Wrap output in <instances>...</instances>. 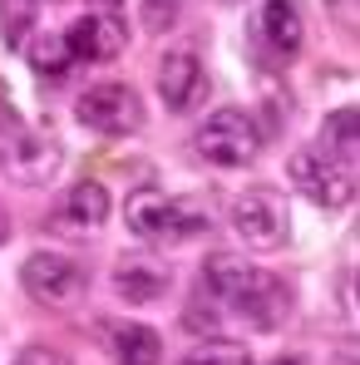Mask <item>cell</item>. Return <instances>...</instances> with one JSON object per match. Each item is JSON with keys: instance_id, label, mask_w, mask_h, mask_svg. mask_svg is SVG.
I'll list each match as a JSON object with an SVG mask.
<instances>
[{"instance_id": "6da1fadb", "label": "cell", "mask_w": 360, "mask_h": 365, "mask_svg": "<svg viewBox=\"0 0 360 365\" xmlns=\"http://www.w3.org/2000/svg\"><path fill=\"white\" fill-rule=\"evenodd\" d=\"M202 287L227 306L232 316L252 321L257 331H277L292 316V292L287 282H277L267 267H252L232 252H212L202 262Z\"/></svg>"}, {"instance_id": "7a4b0ae2", "label": "cell", "mask_w": 360, "mask_h": 365, "mask_svg": "<svg viewBox=\"0 0 360 365\" xmlns=\"http://www.w3.org/2000/svg\"><path fill=\"white\" fill-rule=\"evenodd\" d=\"M123 222L148 247H182L207 232V212L187 197H173L163 187H133L123 202Z\"/></svg>"}, {"instance_id": "3957f363", "label": "cell", "mask_w": 360, "mask_h": 365, "mask_svg": "<svg viewBox=\"0 0 360 365\" xmlns=\"http://www.w3.org/2000/svg\"><path fill=\"white\" fill-rule=\"evenodd\" d=\"M55 168H60V143L35 133L20 114L0 109V173H10L25 187H40L55 178Z\"/></svg>"}, {"instance_id": "277c9868", "label": "cell", "mask_w": 360, "mask_h": 365, "mask_svg": "<svg viewBox=\"0 0 360 365\" xmlns=\"http://www.w3.org/2000/svg\"><path fill=\"white\" fill-rule=\"evenodd\" d=\"M192 148L212 168H252L257 153H262V133H257V123L247 119L242 109H212L207 119L197 123Z\"/></svg>"}, {"instance_id": "5b68a950", "label": "cell", "mask_w": 360, "mask_h": 365, "mask_svg": "<svg viewBox=\"0 0 360 365\" xmlns=\"http://www.w3.org/2000/svg\"><path fill=\"white\" fill-rule=\"evenodd\" d=\"M287 178H292V187L301 197H311L326 212H341L356 197V168L331 158V153H321V148H297L287 158Z\"/></svg>"}, {"instance_id": "8992f818", "label": "cell", "mask_w": 360, "mask_h": 365, "mask_svg": "<svg viewBox=\"0 0 360 365\" xmlns=\"http://www.w3.org/2000/svg\"><path fill=\"white\" fill-rule=\"evenodd\" d=\"M227 222L252 252H272V247H287V237H292V202L272 187H252V192L232 197Z\"/></svg>"}, {"instance_id": "52a82bcc", "label": "cell", "mask_w": 360, "mask_h": 365, "mask_svg": "<svg viewBox=\"0 0 360 365\" xmlns=\"http://www.w3.org/2000/svg\"><path fill=\"white\" fill-rule=\"evenodd\" d=\"M74 119L84 123V128H94V133H104V138H128V133L143 128L148 114H143V99H138L133 84L104 79V84H89V89L79 94Z\"/></svg>"}, {"instance_id": "ba28073f", "label": "cell", "mask_w": 360, "mask_h": 365, "mask_svg": "<svg viewBox=\"0 0 360 365\" xmlns=\"http://www.w3.org/2000/svg\"><path fill=\"white\" fill-rule=\"evenodd\" d=\"M20 287L40 306H69V302L84 297L89 277H84V267H79L74 257H64V252H30L25 267H20Z\"/></svg>"}, {"instance_id": "9c48e42d", "label": "cell", "mask_w": 360, "mask_h": 365, "mask_svg": "<svg viewBox=\"0 0 360 365\" xmlns=\"http://www.w3.org/2000/svg\"><path fill=\"white\" fill-rule=\"evenodd\" d=\"M123 45H128V25H123L114 10H89L79 20L64 25V50L74 64H104L119 60Z\"/></svg>"}, {"instance_id": "30bf717a", "label": "cell", "mask_w": 360, "mask_h": 365, "mask_svg": "<svg viewBox=\"0 0 360 365\" xmlns=\"http://www.w3.org/2000/svg\"><path fill=\"white\" fill-rule=\"evenodd\" d=\"M202 94H207V69H202V60L192 50H168L158 60V99L173 114H187Z\"/></svg>"}, {"instance_id": "8fae6325", "label": "cell", "mask_w": 360, "mask_h": 365, "mask_svg": "<svg viewBox=\"0 0 360 365\" xmlns=\"http://www.w3.org/2000/svg\"><path fill=\"white\" fill-rule=\"evenodd\" d=\"M104 351L114 356V365H158L163 361V336L143 321H104L99 326Z\"/></svg>"}, {"instance_id": "7c38bea8", "label": "cell", "mask_w": 360, "mask_h": 365, "mask_svg": "<svg viewBox=\"0 0 360 365\" xmlns=\"http://www.w3.org/2000/svg\"><path fill=\"white\" fill-rule=\"evenodd\" d=\"M55 217H60L64 232L94 237V232L109 222V187H104V182H74V187H64Z\"/></svg>"}, {"instance_id": "4fadbf2b", "label": "cell", "mask_w": 360, "mask_h": 365, "mask_svg": "<svg viewBox=\"0 0 360 365\" xmlns=\"http://www.w3.org/2000/svg\"><path fill=\"white\" fill-rule=\"evenodd\" d=\"M257 35L262 45L277 55V60H292L301 50V10L297 0H267L262 15H257Z\"/></svg>"}, {"instance_id": "5bb4252c", "label": "cell", "mask_w": 360, "mask_h": 365, "mask_svg": "<svg viewBox=\"0 0 360 365\" xmlns=\"http://www.w3.org/2000/svg\"><path fill=\"white\" fill-rule=\"evenodd\" d=\"M173 287V272L163 262H148V257H128L114 267V292L123 302H158L163 292Z\"/></svg>"}, {"instance_id": "9a60e30c", "label": "cell", "mask_w": 360, "mask_h": 365, "mask_svg": "<svg viewBox=\"0 0 360 365\" xmlns=\"http://www.w3.org/2000/svg\"><path fill=\"white\" fill-rule=\"evenodd\" d=\"M356 143H360V119H356V109L346 104V109H336L331 119L321 123V143H316V148L356 168Z\"/></svg>"}, {"instance_id": "2e32d148", "label": "cell", "mask_w": 360, "mask_h": 365, "mask_svg": "<svg viewBox=\"0 0 360 365\" xmlns=\"http://www.w3.org/2000/svg\"><path fill=\"white\" fill-rule=\"evenodd\" d=\"M178 365H257V361H252V351H247L242 341H227V336L212 341V336H207V341H197Z\"/></svg>"}, {"instance_id": "e0dca14e", "label": "cell", "mask_w": 360, "mask_h": 365, "mask_svg": "<svg viewBox=\"0 0 360 365\" xmlns=\"http://www.w3.org/2000/svg\"><path fill=\"white\" fill-rule=\"evenodd\" d=\"M25 60L35 64V74H55V79L74 69V60H69V50H64V35H40V40H30Z\"/></svg>"}, {"instance_id": "ac0fdd59", "label": "cell", "mask_w": 360, "mask_h": 365, "mask_svg": "<svg viewBox=\"0 0 360 365\" xmlns=\"http://www.w3.org/2000/svg\"><path fill=\"white\" fill-rule=\"evenodd\" d=\"M178 20V0H143V25L148 30H168Z\"/></svg>"}, {"instance_id": "d6986e66", "label": "cell", "mask_w": 360, "mask_h": 365, "mask_svg": "<svg viewBox=\"0 0 360 365\" xmlns=\"http://www.w3.org/2000/svg\"><path fill=\"white\" fill-rule=\"evenodd\" d=\"M15 365H74L64 351H55V346H25L20 356H15Z\"/></svg>"}, {"instance_id": "ffe728a7", "label": "cell", "mask_w": 360, "mask_h": 365, "mask_svg": "<svg viewBox=\"0 0 360 365\" xmlns=\"http://www.w3.org/2000/svg\"><path fill=\"white\" fill-rule=\"evenodd\" d=\"M10 237V217H5V207H0V242Z\"/></svg>"}, {"instance_id": "44dd1931", "label": "cell", "mask_w": 360, "mask_h": 365, "mask_svg": "<svg viewBox=\"0 0 360 365\" xmlns=\"http://www.w3.org/2000/svg\"><path fill=\"white\" fill-rule=\"evenodd\" d=\"M99 5H104V10H119V5H123V0H99Z\"/></svg>"}, {"instance_id": "7402d4cb", "label": "cell", "mask_w": 360, "mask_h": 365, "mask_svg": "<svg viewBox=\"0 0 360 365\" xmlns=\"http://www.w3.org/2000/svg\"><path fill=\"white\" fill-rule=\"evenodd\" d=\"M277 365H301V361H287V356H282V361H277Z\"/></svg>"}, {"instance_id": "603a6c76", "label": "cell", "mask_w": 360, "mask_h": 365, "mask_svg": "<svg viewBox=\"0 0 360 365\" xmlns=\"http://www.w3.org/2000/svg\"><path fill=\"white\" fill-rule=\"evenodd\" d=\"M227 5H237V0H227Z\"/></svg>"}]
</instances>
